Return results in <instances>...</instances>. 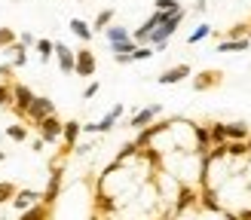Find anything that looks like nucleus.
Returning <instances> with one entry per match:
<instances>
[{
	"instance_id": "aec40b11",
	"label": "nucleus",
	"mask_w": 251,
	"mask_h": 220,
	"mask_svg": "<svg viewBox=\"0 0 251 220\" xmlns=\"http://www.w3.org/2000/svg\"><path fill=\"white\" fill-rule=\"evenodd\" d=\"M34 46H37V52H40V61H43V65L55 58V43H52V40H46V37H40V40H37Z\"/></svg>"
},
{
	"instance_id": "c756f323",
	"label": "nucleus",
	"mask_w": 251,
	"mask_h": 220,
	"mask_svg": "<svg viewBox=\"0 0 251 220\" xmlns=\"http://www.w3.org/2000/svg\"><path fill=\"white\" fill-rule=\"evenodd\" d=\"M16 40H19V34L12 31V28H6V24H3V28H0V49H6V46H12V43H16Z\"/></svg>"
},
{
	"instance_id": "f3484780",
	"label": "nucleus",
	"mask_w": 251,
	"mask_h": 220,
	"mask_svg": "<svg viewBox=\"0 0 251 220\" xmlns=\"http://www.w3.org/2000/svg\"><path fill=\"white\" fill-rule=\"evenodd\" d=\"M208 144H215V147L227 144V122H211L208 126Z\"/></svg>"
},
{
	"instance_id": "9b49d317",
	"label": "nucleus",
	"mask_w": 251,
	"mask_h": 220,
	"mask_svg": "<svg viewBox=\"0 0 251 220\" xmlns=\"http://www.w3.org/2000/svg\"><path fill=\"white\" fill-rule=\"evenodd\" d=\"M80 132H83V126H80L77 119H68L65 126H61V138H65V153L77 147V138H80Z\"/></svg>"
},
{
	"instance_id": "393cba45",
	"label": "nucleus",
	"mask_w": 251,
	"mask_h": 220,
	"mask_svg": "<svg viewBox=\"0 0 251 220\" xmlns=\"http://www.w3.org/2000/svg\"><path fill=\"white\" fill-rule=\"evenodd\" d=\"M12 83L16 80H0V107L12 104Z\"/></svg>"
},
{
	"instance_id": "f8f14e48",
	"label": "nucleus",
	"mask_w": 251,
	"mask_h": 220,
	"mask_svg": "<svg viewBox=\"0 0 251 220\" xmlns=\"http://www.w3.org/2000/svg\"><path fill=\"white\" fill-rule=\"evenodd\" d=\"M3 52H6V58H9V65H12V67H25V65H28V49H25L19 40L12 43V46H6Z\"/></svg>"
},
{
	"instance_id": "2f4dec72",
	"label": "nucleus",
	"mask_w": 251,
	"mask_h": 220,
	"mask_svg": "<svg viewBox=\"0 0 251 220\" xmlns=\"http://www.w3.org/2000/svg\"><path fill=\"white\" fill-rule=\"evenodd\" d=\"M150 55H153V49H150V46H138L135 52H132V61H144V58H150Z\"/></svg>"
},
{
	"instance_id": "bb28decb",
	"label": "nucleus",
	"mask_w": 251,
	"mask_h": 220,
	"mask_svg": "<svg viewBox=\"0 0 251 220\" xmlns=\"http://www.w3.org/2000/svg\"><path fill=\"white\" fill-rule=\"evenodd\" d=\"M16 183L12 180H0V205H6V202H12V196H16Z\"/></svg>"
},
{
	"instance_id": "f704fd0d",
	"label": "nucleus",
	"mask_w": 251,
	"mask_h": 220,
	"mask_svg": "<svg viewBox=\"0 0 251 220\" xmlns=\"http://www.w3.org/2000/svg\"><path fill=\"white\" fill-rule=\"evenodd\" d=\"M236 220H251V205H248V208H239V214H236Z\"/></svg>"
},
{
	"instance_id": "ea45409f",
	"label": "nucleus",
	"mask_w": 251,
	"mask_h": 220,
	"mask_svg": "<svg viewBox=\"0 0 251 220\" xmlns=\"http://www.w3.org/2000/svg\"><path fill=\"white\" fill-rule=\"evenodd\" d=\"M245 40H248V43H251V31H248V37H245Z\"/></svg>"
},
{
	"instance_id": "2eb2a0df",
	"label": "nucleus",
	"mask_w": 251,
	"mask_h": 220,
	"mask_svg": "<svg viewBox=\"0 0 251 220\" xmlns=\"http://www.w3.org/2000/svg\"><path fill=\"white\" fill-rule=\"evenodd\" d=\"M104 37H107V46H114V43L132 40V31H129V28H123V24H110V28H104Z\"/></svg>"
},
{
	"instance_id": "9d476101",
	"label": "nucleus",
	"mask_w": 251,
	"mask_h": 220,
	"mask_svg": "<svg viewBox=\"0 0 251 220\" xmlns=\"http://www.w3.org/2000/svg\"><path fill=\"white\" fill-rule=\"evenodd\" d=\"M221 80H224V73H221V70H202V73H196V77H193V89H196V92L215 89Z\"/></svg>"
},
{
	"instance_id": "4be33fe9",
	"label": "nucleus",
	"mask_w": 251,
	"mask_h": 220,
	"mask_svg": "<svg viewBox=\"0 0 251 220\" xmlns=\"http://www.w3.org/2000/svg\"><path fill=\"white\" fill-rule=\"evenodd\" d=\"M248 46H251V43L245 40V37H242V40H221V43H218V52H245Z\"/></svg>"
},
{
	"instance_id": "473e14b6",
	"label": "nucleus",
	"mask_w": 251,
	"mask_h": 220,
	"mask_svg": "<svg viewBox=\"0 0 251 220\" xmlns=\"http://www.w3.org/2000/svg\"><path fill=\"white\" fill-rule=\"evenodd\" d=\"M98 92H101V83H89V86H86V89H83V98H86V101H89V98H95Z\"/></svg>"
},
{
	"instance_id": "6ab92c4d",
	"label": "nucleus",
	"mask_w": 251,
	"mask_h": 220,
	"mask_svg": "<svg viewBox=\"0 0 251 220\" xmlns=\"http://www.w3.org/2000/svg\"><path fill=\"white\" fill-rule=\"evenodd\" d=\"M248 134L245 122H227V141H248Z\"/></svg>"
},
{
	"instance_id": "1a4fd4ad",
	"label": "nucleus",
	"mask_w": 251,
	"mask_h": 220,
	"mask_svg": "<svg viewBox=\"0 0 251 220\" xmlns=\"http://www.w3.org/2000/svg\"><path fill=\"white\" fill-rule=\"evenodd\" d=\"M190 65H175V67H169V70H162L159 73V86H175V83H181V80H187V77H190Z\"/></svg>"
},
{
	"instance_id": "6e6552de",
	"label": "nucleus",
	"mask_w": 251,
	"mask_h": 220,
	"mask_svg": "<svg viewBox=\"0 0 251 220\" xmlns=\"http://www.w3.org/2000/svg\"><path fill=\"white\" fill-rule=\"evenodd\" d=\"M61 126H65V122H61L58 116H46L40 126V138H43V144H55L58 138H61Z\"/></svg>"
},
{
	"instance_id": "f03ea898",
	"label": "nucleus",
	"mask_w": 251,
	"mask_h": 220,
	"mask_svg": "<svg viewBox=\"0 0 251 220\" xmlns=\"http://www.w3.org/2000/svg\"><path fill=\"white\" fill-rule=\"evenodd\" d=\"M46 116H55V101H52V98H46V95H34V104H31V110H28V116H25V119L34 122V126H40Z\"/></svg>"
},
{
	"instance_id": "e433bc0d",
	"label": "nucleus",
	"mask_w": 251,
	"mask_h": 220,
	"mask_svg": "<svg viewBox=\"0 0 251 220\" xmlns=\"http://www.w3.org/2000/svg\"><path fill=\"white\" fill-rule=\"evenodd\" d=\"M117 65H132V55H114Z\"/></svg>"
},
{
	"instance_id": "72a5a7b5",
	"label": "nucleus",
	"mask_w": 251,
	"mask_h": 220,
	"mask_svg": "<svg viewBox=\"0 0 251 220\" xmlns=\"http://www.w3.org/2000/svg\"><path fill=\"white\" fill-rule=\"evenodd\" d=\"M19 43H22L25 49H28V46H34V43H37V37H34L31 31H22V34H19Z\"/></svg>"
},
{
	"instance_id": "a878e982",
	"label": "nucleus",
	"mask_w": 251,
	"mask_h": 220,
	"mask_svg": "<svg viewBox=\"0 0 251 220\" xmlns=\"http://www.w3.org/2000/svg\"><path fill=\"white\" fill-rule=\"evenodd\" d=\"M202 205L208 208V211H221V202H218V193L211 190V187H205L202 190Z\"/></svg>"
},
{
	"instance_id": "7c9ffc66",
	"label": "nucleus",
	"mask_w": 251,
	"mask_h": 220,
	"mask_svg": "<svg viewBox=\"0 0 251 220\" xmlns=\"http://www.w3.org/2000/svg\"><path fill=\"white\" fill-rule=\"evenodd\" d=\"M135 40H126V43H114V46H110V52H114V55H132L135 52Z\"/></svg>"
},
{
	"instance_id": "4468645a",
	"label": "nucleus",
	"mask_w": 251,
	"mask_h": 220,
	"mask_svg": "<svg viewBox=\"0 0 251 220\" xmlns=\"http://www.w3.org/2000/svg\"><path fill=\"white\" fill-rule=\"evenodd\" d=\"M55 58H58V67H61V73H74V52H71V46H65V43H55Z\"/></svg>"
},
{
	"instance_id": "c9c22d12",
	"label": "nucleus",
	"mask_w": 251,
	"mask_h": 220,
	"mask_svg": "<svg viewBox=\"0 0 251 220\" xmlns=\"http://www.w3.org/2000/svg\"><path fill=\"white\" fill-rule=\"evenodd\" d=\"M43 147H46V144H43V138H34V141H31V150H34V153H40Z\"/></svg>"
},
{
	"instance_id": "423d86ee",
	"label": "nucleus",
	"mask_w": 251,
	"mask_h": 220,
	"mask_svg": "<svg viewBox=\"0 0 251 220\" xmlns=\"http://www.w3.org/2000/svg\"><path fill=\"white\" fill-rule=\"evenodd\" d=\"M61 171H65V165L52 162V175H49V183H46V190H43V205H55L58 190H61Z\"/></svg>"
},
{
	"instance_id": "b1692460",
	"label": "nucleus",
	"mask_w": 251,
	"mask_h": 220,
	"mask_svg": "<svg viewBox=\"0 0 251 220\" xmlns=\"http://www.w3.org/2000/svg\"><path fill=\"white\" fill-rule=\"evenodd\" d=\"M156 3V9L159 12H166V16H175V12H181L184 6H181V0H153Z\"/></svg>"
},
{
	"instance_id": "c85d7f7f",
	"label": "nucleus",
	"mask_w": 251,
	"mask_h": 220,
	"mask_svg": "<svg viewBox=\"0 0 251 220\" xmlns=\"http://www.w3.org/2000/svg\"><path fill=\"white\" fill-rule=\"evenodd\" d=\"M227 156H248V147H245V141H227Z\"/></svg>"
},
{
	"instance_id": "ddd939ff",
	"label": "nucleus",
	"mask_w": 251,
	"mask_h": 220,
	"mask_svg": "<svg viewBox=\"0 0 251 220\" xmlns=\"http://www.w3.org/2000/svg\"><path fill=\"white\" fill-rule=\"evenodd\" d=\"M196 190L190 187V183H184V187L178 190V202H175V211H187V208H193L196 205Z\"/></svg>"
},
{
	"instance_id": "7ed1b4c3",
	"label": "nucleus",
	"mask_w": 251,
	"mask_h": 220,
	"mask_svg": "<svg viewBox=\"0 0 251 220\" xmlns=\"http://www.w3.org/2000/svg\"><path fill=\"white\" fill-rule=\"evenodd\" d=\"M126 113V107L123 104H114V107H110V113L104 116V119H98V122H89V126H83V132H89V134H104V132H110V129H114L117 126V122H120V116Z\"/></svg>"
},
{
	"instance_id": "a19ab883",
	"label": "nucleus",
	"mask_w": 251,
	"mask_h": 220,
	"mask_svg": "<svg viewBox=\"0 0 251 220\" xmlns=\"http://www.w3.org/2000/svg\"><path fill=\"white\" fill-rule=\"evenodd\" d=\"M80 3H83V0H80Z\"/></svg>"
},
{
	"instance_id": "4c0bfd02",
	"label": "nucleus",
	"mask_w": 251,
	"mask_h": 220,
	"mask_svg": "<svg viewBox=\"0 0 251 220\" xmlns=\"http://www.w3.org/2000/svg\"><path fill=\"white\" fill-rule=\"evenodd\" d=\"M245 147H248V156H251V134H248V141H245Z\"/></svg>"
},
{
	"instance_id": "5701e85b",
	"label": "nucleus",
	"mask_w": 251,
	"mask_h": 220,
	"mask_svg": "<svg viewBox=\"0 0 251 220\" xmlns=\"http://www.w3.org/2000/svg\"><path fill=\"white\" fill-rule=\"evenodd\" d=\"M110 22H114V9H101V12L95 16V22H92V34H95V31L104 34V28H110Z\"/></svg>"
},
{
	"instance_id": "a211bd4d",
	"label": "nucleus",
	"mask_w": 251,
	"mask_h": 220,
	"mask_svg": "<svg viewBox=\"0 0 251 220\" xmlns=\"http://www.w3.org/2000/svg\"><path fill=\"white\" fill-rule=\"evenodd\" d=\"M71 34H74V37H80L83 43H89L92 37H95V34H92V24H89V22H83V19H71Z\"/></svg>"
},
{
	"instance_id": "412c9836",
	"label": "nucleus",
	"mask_w": 251,
	"mask_h": 220,
	"mask_svg": "<svg viewBox=\"0 0 251 220\" xmlns=\"http://www.w3.org/2000/svg\"><path fill=\"white\" fill-rule=\"evenodd\" d=\"M3 134H6L9 141H16V144H25V141H28V129H25V122H12Z\"/></svg>"
},
{
	"instance_id": "58836bf2",
	"label": "nucleus",
	"mask_w": 251,
	"mask_h": 220,
	"mask_svg": "<svg viewBox=\"0 0 251 220\" xmlns=\"http://www.w3.org/2000/svg\"><path fill=\"white\" fill-rule=\"evenodd\" d=\"M0 162H6V153L3 150H0Z\"/></svg>"
},
{
	"instance_id": "cd10ccee",
	"label": "nucleus",
	"mask_w": 251,
	"mask_h": 220,
	"mask_svg": "<svg viewBox=\"0 0 251 220\" xmlns=\"http://www.w3.org/2000/svg\"><path fill=\"white\" fill-rule=\"evenodd\" d=\"M208 34H211V24H199V28H196L190 37H187V43H190V46H196V43H202Z\"/></svg>"
},
{
	"instance_id": "20e7f679",
	"label": "nucleus",
	"mask_w": 251,
	"mask_h": 220,
	"mask_svg": "<svg viewBox=\"0 0 251 220\" xmlns=\"http://www.w3.org/2000/svg\"><path fill=\"white\" fill-rule=\"evenodd\" d=\"M95 67H98V61H95L92 49H80V52H74V73H77V77H92Z\"/></svg>"
},
{
	"instance_id": "f257e3e1",
	"label": "nucleus",
	"mask_w": 251,
	"mask_h": 220,
	"mask_svg": "<svg viewBox=\"0 0 251 220\" xmlns=\"http://www.w3.org/2000/svg\"><path fill=\"white\" fill-rule=\"evenodd\" d=\"M31 104H34V92H31V86H25V83H12V104H9V110L12 113H19L22 119L28 116V110H31Z\"/></svg>"
},
{
	"instance_id": "39448f33",
	"label": "nucleus",
	"mask_w": 251,
	"mask_h": 220,
	"mask_svg": "<svg viewBox=\"0 0 251 220\" xmlns=\"http://www.w3.org/2000/svg\"><path fill=\"white\" fill-rule=\"evenodd\" d=\"M40 202H43V193H37V190H16V196H12V211L25 214L28 208L40 205Z\"/></svg>"
},
{
	"instance_id": "0eeeda50",
	"label": "nucleus",
	"mask_w": 251,
	"mask_h": 220,
	"mask_svg": "<svg viewBox=\"0 0 251 220\" xmlns=\"http://www.w3.org/2000/svg\"><path fill=\"white\" fill-rule=\"evenodd\" d=\"M162 116V104H147L144 110H138V113L129 119V126L132 129H147V126H153V119Z\"/></svg>"
},
{
	"instance_id": "dca6fc26",
	"label": "nucleus",
	"mask_w": 251,
	"mask_h": 220,
	"mask_svg": "<svg viewBox=\"0 0 251 220\" xmlns=\"http://www.w3.org/2000/svg\"><path fill=\"white\" fill-rule=\"evenodd\" d=\"M52 217V205H34V208H28L25 214H19V220H49Z\"/></svg>"
}]
</instances>
